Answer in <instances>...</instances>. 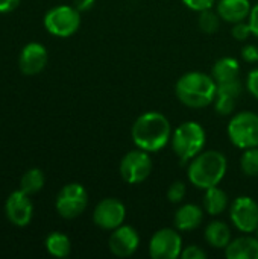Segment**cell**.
Instances as JSON below:
<instances>
[{
	"instance_id": "obj_1",
	"label": "cell",
	"mask_w": 258,
	"mask_h": 259,
	"mask_svg": "<svg viewBox=\"0 0 258 259\" xmlns=\"http://www.w3.org/2000/svg\"><path fill=\"white\" fill-rule=\"evenodd\" d=\"M131 137L138 149L155 153L172 140V126L166 115L157 111L141 114L132 124Z\"/></svg>"
},
{
	"instance_id": "obj_2",
	"label": "cell",
	"mask_w": 258,
	"mask_h": 259,
	"mask_svg": "<svg viewBox=\"0 0 258 259\" xmlns=\"http://www.w3.org/2000/svg\"><path fill=\"white\" fill-rule=\"evenodd\" d=\"M217 83L213 76L202 71H189L182 74L176 85L175 94L178 100L189 108H205L211 105L216 99Z\"/></svg>"
},
{
	"instance_id": "obj_3",
	"label": "cell",
	"mask_w": 258,
	"mask_h": 259,
	"mask_svg": "<svg viewBox=\"0 0 258 259\" xmlns=\"http://www.w3.org/2000/svg\"><path fill=\"white\" fill-rule=\"evenodd\" d=\"M228 162L224 153L217 150L201 152L190 161L187 175L189 181L199 190H208L220 184L225 178Z\"/></svg>"
},
{
	"instance_id": "obj_4",
	"label": "cell",
	"mask_w": 258,
	"mask_h": 259,
	"mask_svg": "<svg viewBox=\"0 0 258 259\" xmlns=\"http://www.w3.org/2000/svg\"><path fill=\"white\" fill-rule=\"evenodd\" d=\"M205 143H207L205 129L196 121L181 123L172 132V149L182 164L198 156L204 150Z\"/></svg>"
},
{
	"instance_id": "obj_5",
	"label": "cell",
	"mask_w": 258,
	"mask_h": 259,
	"mask_svg": "<svg viewBox=\"0 0 258 259\" xmlns=\"http://www.w3.org/2000/svg\"><path fill=\"white\" fill-rule=\"evenodd\" d=\"M228 137L239 149L258 147V114L251 111L236 114L228 123Z\"/></svg>"
},
{
	"instance_id": "obj_6",
	"label": "cell",
	"mask_w": 258,
	"mask_h": 259,
	"mask_svg": "<svg viewBox=\"0 0 258 259\" xmlns=\"http://www.w3.org/2000/svg\"><path fill=\"white\" fill-rule=\"evenodd\" d=\"M81 26V12L75 6H55L44 15V27L49 33L67 38L78 32Z\"/></svg>"
},
{
	"instance_id": "obj_7",
	"label": "cell",
	"mask_w": 258,
	"mask_h": 259,
	"mask_svg": "<svg viewBox=\"0 0 258 259\" xmlns=\"http://www.w3.org/2000/svg\"><path fill=\"white\" fill-rule=\"evenodd\" d=\"M88 205L87 190L81 184H67L56 196V211L62 219L71 220L79 217Z\"/></svg>"
},
{
	"instance_id": "obj_8",
	"label": "cell",
	"mask_w": 258,
	"mask_h": 259,
	"mask_svg": "<svg viewBox=\"0 0 258 259\" xmlns=\"http://www.w3.org/2000/svg\"><path fill=\"white\" fill-rule=\"evenodd\" d=\"M119 171L122 179L131 185L144 182L152 171V159L149 156V152L138 147L137 150L128 152L120 161Z\"/></svg>"
},
{
	"instance_id": "obj_9",
	"label": "cell",
	"mask_w": 258,
	"mask_h": 259,
	"mask_svg": "<svg viewBox=\"0 0 258 259\" xmlns=\"http://www.w3.org/2000/svg\"><path fill=\"white\" fill-rule=\"evenodd\" d=\"M182 238L170 228L157 231L149 241V255L154 259H176L182 253Z\"/></svg>"
},
{
	"instance_id": "obj_10",
	"label": "cell",
	"mask_w": 258,
	"mask_h": 259,
	"mask_svg": "<svg viewBox=\"0 0 258 259\" xmlns=\"http://www.w3.org/2000/svg\"><path fill=\"white\" fill-rule=\"evenodd\" d=\"M230 217L240 232L254 234L258 229V203L252 197L240 196L233 202Z\"/></svg>"
},
{
	"instance_id": "obj_11",
	"label": "cell",
	"mask_w": 258,
	"mask_h": 259,
	"mask_svg": "<svg viewBox=\"0 0 258 259\" xmlns=\"http://www.w3.org/2000/svg\"><path fill=\"white\" fill-rule=\"evenodd\" d=\"M126 219V206L122 200L108 197L97 203L93 212V222L103 231H114L122 226Z\"/></svg>"
},
{
	"instance_id": "obj_12",
	"label": "cell",
	"mask_w": 258,
	"mask_h": 259,
	"mask_svg": "<svg viewBox=\"0 0 258 259\" xmlns=\"http://www.w3.org/2000/svg\"><path fill=\"white\" fill-rule=\"evenodd\" d=\"M5 212L8 220L18 228H24L30 223L33 217V205L29 199V194L18 190L11 193L5 203Z\"/></svg>"
},
{
	"instance_id": "obj_13",
	"label": "cell",
	"mask_w": 258,
	"mask_h": 259,
	"mask_svg": "<svg viewBox=\"0 0 258 259\" xmlns=\"http://www.w3.org/2000/svg\"><path fill=\"white\" fill-rule=\"evenodd\" d=\"M108 246L111 253L117 258H129L140 246V235L132 226L122 225L113 231Z\"/></svg>"
},
{
	"instance_id": "obj_14",
	"label": "cell",
	"mask_w": 258,
	"mask_h": 259,
	"mask_svg": "<svg viewBox=\"0 0 258 259\" xmlns=\"http://www.w3.org/2000/svg\"><path fill=\"white\" fill-rule=\"evenodd\" d=\"M47 65V50L40 42H29L23 47L20 58H18V67L23 74L33 76L41 73Z\"/></svg>"
},
{
	"instance_id": "obj_15",
	"label": "cell",
	"mask_w": 258,
	"mask_h": 259,
	"mask_svg": "<svg viewBox=\"0 0 258 259\" xmlns=\"http://www.w3.org/2000/svg\"><path fill=\"white\" fill-rule=\"evenodd\" d=\"M251 3L249 0H219L216 3V11L219 12L220 18L228 23H239L245 21L251 14Z\"/></svg>"
},
{
	"instance_id": "obj_16",
	"label": "cell",
	"mask_w": 258,
	"mask_h": 259,
	"mask_svg": "<svg viewBox=\"0 0 258 259\" xmlns=\"http://www.w3.org/2000/svg\"><path fill=\"white\" fill-rule=\"evenodd\" d=\"M202 220H204V211L198 205H193V203L182 205L175 212V219H173L175 228L184 232L195 231L196 228L201 226Z\"/></svg>"
},
{
	"instance_id": "obj_17",
	"label": "cell",
	"mask_w": 258,
	"mask_h": 259,
	"mask_svg": "<svg viewBox=\"0 0 258 259\" xmlns=\"http://www.w3.org/2000/svg\"><path fill=\"white\" fill-rule=\"evenodd\" d=\"M228 259H258L257 237H239L225 247Z\"/></svg>"
},
{
	"instance_id": "obj_18",
	"label": "cell",
	"mask_w": 258,
	"mask_h": 259,
	"mask_svg": "<svg viewBox=\"0 0 258 259\" xmlns=\"http://www.w3.org/2000/svg\"><path fill=\"white\" fill-rule=\"evenodd\" d=\"M239 74H240V64L237 59L230 58V56L217 59L211 70V76L216 80V83L236 80L239 79Z\"/></svg>"
},
{
	"instance_id": "obj_19",
	"label": "cell",
	"mask_w": 258,
	"mask_h": 259,
	"mask_svg": "<svg viewBox=\"0 0 258 259\" xmlns=\"http://www.w3.org/2000/svg\"><path fill=\"white\" fill-rule=\"evenodd\" d=\"M231 229L227 223L214 220L205 228V241L213 249H225L231 243Z\"/></svg>"
},
{
	"instance_id": "obj_20",
	"label": "cell",
	"mask_w": 258,
	"mask_h": 259,
	"mask_svg": "<svg viewBox=\"0 0 258 259\" xmlns=\"http://www.w3.org/2000/svg\"><path fill=\"white\" fill-rule=\"evenodd\" d=\"M227 208H228V196H227V193L222 188H219L216 185V187H211V188L205 190L204 209L210 215H219Z\"/></svg>"
},
{
	"instance_id": "obj_21",
	"label": "cell",
	"mask_w": 258,
	"mask_h": 259,
	"mask_svg": "<svg viewBox=\"0 0 258 259\" xmlns=\"http://www.w3.org/2000/svg\"><path fill=\"white\" fill-rule=\"evenodd\" d=\"M46 249L55 258H65L70 255L71 243L70 238L62 232H52L46 238Z\"/></svg>"
},
{
	"instance_id": "obj_22",
	"label": "cell",
	"mask_w": 258,
	"mask_h": 259,
	"mask_svg": "<svg viewBox=\"0 0 258 259\" xmlns=\"http://www.w3.org/2000/svg\"><path fill=\"white\" fill-rule=\"evenodd\" d=\"M44 182H46L44 173L40 168H29L20 181V190L32 196L36 194L44 187Z\"/></svg>"
},
{
	"instance_id": "obj_23",
	"label": "cell",
	"mask_w": 258,
	"mask_h": 259,
	"mask_svg": "<svg viewBox=\"0 0 258 259\" xmlns=\"http://www.w3.org/2000/svg\"><path fill=\"white\" fill-rule=\"evenodd\" d=\"M220 15L219 12L213 11V9H205L199 12L198 17V26L204 33H214L217 32L219 26H220Z\"/></svg>"
},
{
	"instance_id": "obj_24",
	"label": "cell",
	"mask_w": 258,
	"mask_h": 259,
	"mask_svg": "<svg viewBox=\"0 0 258 259\" xmlns=\"http://www.w3.org/2000/svg\"><path fill=\"white\" fill-rule=\"evenodd\" d=\"M240 168L249 178L258 176V147L246 149L240 158Z\"/></svg>"
},
{
	"instance_id": "obj_25",
	"label": "cell",
	"mask_w": 258,
	"mask_h": 259,
	"mask_svg": "<svg viewBox=\"0 0 258 259\" xmlns=\"http://www.w3.org/2000/svg\"><path fill=\"white\" fill-rule=\"evenodd\" d=\"M240 94H242V83L239 82V79L224 82V83H217L216 96H228V97L237 99Z\"/></svg>"
},
{
	"instance_id": "obj_26",
	"label": "cell",
	"mask_w": 258,
	"mask_h": 259,
	"mask_svg": "<svg viewBox=\"0 0 258 259\" xmlns=\"http://www.w3.org/2000/svg\"><path fill=\"white\" fill-rule=\"evenodd\" d=\"M236 100L237 99H233V97H228V96H216L214 99V109L219 115H230L233 114L234 108H236Z\"/></svg>"
},
{
	"instance_id": "obj_27",
	"label": "cell",
	"mask_w": 258,
	"mask_h": 259,
	"mask_svg": "<svg viewBox=\"0 0 258 259\" xmlns=\"http://www.w3.org/2000/svg\"><path fill=\"white\" fill-rule=\"evenodd\" d=\"M186 196V184L178 181V182H173L169 190H167V200L170 203H179Z\"/></svg>"
},
{
	"instance_id": "obj_28",
	"label": "cell",
	"mask_w": 258,
	"mask_h": 259,
	"mask_svg": "<svg viewBox=\"0 0 258 259\" xmlns=\"http://www.w3.org/2000/svg\"><path fill=\"white\" fill-rule=\"evenodd\" d=\"M231 35H233V38L237 39V41H245V39H248V38L252 35V30H251L249 23H245V21L234 23V27H233V30H231Z\"/></svg>"
},
{
	"instance_id": "obj_29",
	"label": "cell",
	"mask_w": 258,
	"mask_h": 259,
	"mask_svg": "<svg viewBox=\"0 0 258 259\" xmlns=\"http://www.w3.org/2000/svg\"><path fill=\"white\" fill-rule=\"evenodd\" d=\"M182 3L192 9V11H205V9H211L216 5V0H182Z\"/></svg>"
},
{
	"instance_id": "obj_30",
	"label": "cell",
	"mask_w": 258,
	"mask_h": 259,
	"mask_svg": "<svg viewBox=\"0 0 258 259\" xmlns=\"http://www.w3.org/2000/svg\"><path fill=\"white\" fill-rule=\"evenodd\" d=\"M181 258L182 259H205L207 258V253L199 247V246H189L186 249H182V253H181Z\"/></svg>"
},
{
	"instance_id": "obj_31",
	"label": "cell",
	"mask_w": 258,
	"mask_h": 259,
	"mask_svg": "<svg viewBox=\"0 0 258 259\" xmlns=\"http://www.w3.org/2000/svg\"><path fill=\"white\" fill-rule=\"evenodd\" d=\"M246 88L252 97L258 99V68L249 71V74L246 77Z\"/></svg>"
},
{
	"instance_id": "obj_32",
	"label": "cell",
	"mask_w": 258,
	"mask_h": 259,
	"mask_svg": "<svg viewBox=\"0 0 258 259\" xmlns=\"http://www.w3.org/2000/svg\"><path fill=\"white\" fill-rule=\"evenodd\" d=\"M242 56L246 62H257L258 61V47L254 44H248L242 49Z\"/></svg>"
},
{
	"instance_id": "obj_33",
	"label": "cell",
	"mask_w": 258,
	"mask_h": 259,
	"mask_svg": "<svg viewBox=\"0 0 258 259\" xmlns=\"http://www.w3.org/2000/svg\"><path fill=\"white\" fill-rule=\"evenodd\" d=\"M248 23H249V26H251L252 35H255L258 38V3L255 6H252L251 14H249V17H248Z\"/></svg>"
},
{
	"instance_id": "obj_34",
	"label": "cell",
	"mask_w": 258,
	"mask_h": 259,
	"mask_svg": "<svg viewBox=\"0 0 258 259\" xmlns=\"http://www.w3.org/2000/svg\"><path fill=\"white\" fill-rule=\"evenodd\" d=\"M20 5V0H0V14L11 12Z\"/></svg>"
},
{
	"instance_id": "obj_35",
	"label": "cell",
	"mask_w": 258,
	"mask_h": 259,
	"mask_svg": "<svg viewBox=\"0 0 258 259\" xmlns=\"http://www.w3.org/2000/svg\"><path fill=\"white\" fill-rule=\"evenodd\" d=\"M94 3H96V0H75V2H73L75 8H76L79 12H84V11L91 9V8L94 6Z\"/></svg>"
},
{
	"instance_id": "obj_36",
	"label": "cell",
	"mask_w": 258,
	"mask_h": 259,
	"mask_svg": "<svg viewBox=\"0 0 258 259\" xmlns=\"http://www.w3.org/2000/svg\"><path fill=\"white\" fill-rule=\"evenodd\" d=\"M254 234H255V237H257V238H258V229H257V231H255V232H254Z\"/></svg>"
}]
</instances>
